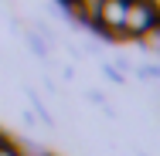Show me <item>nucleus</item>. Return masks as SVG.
I'll return each instance as SVG.
<instances>
[{
	"label": "nucleus",
	"mask_w": 160,
	"mask_h": 156,
	"mask_svg": "<svg viewBox=\"0 0 160 156\" xmlns=\"http://www.w3.org/2000/svg\"><path fill=\"white\" fill-rule=\"evenodd\" d=\"M123 31H126V37H143V34L157 31V7H153V0H126Z\"/></svg>",
	"instance_id": "obj_1"
},
{
	"label": "nucleus",
	"mask_w": 160,
	"mask_h": 156,
	"mask_svg": "<svg viewBox=\"0 0 160 156\" xmlns=\"http://www.w3.org/2000/svg\"><path fill=\"white\" fill-rule=\"evenodd\" d=\"M0 156H21V153H17V149H14V146H7V143H3V139H0Z\"/></svg>",
	"instance_id": "obj_2"
}]
</instances>
